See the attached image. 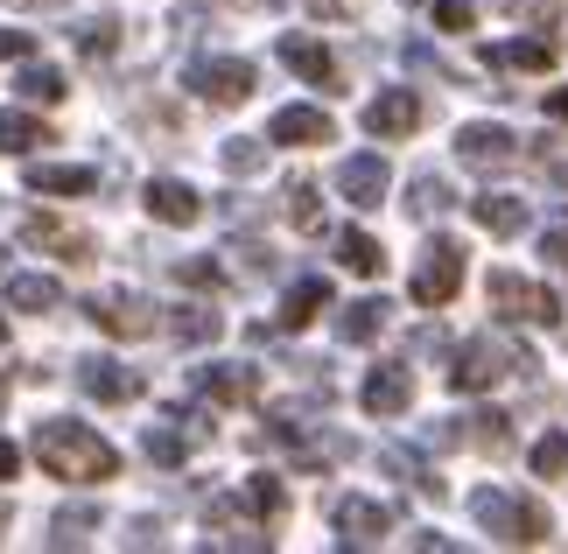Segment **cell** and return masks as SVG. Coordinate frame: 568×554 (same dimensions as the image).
<instances>
[{
  "mask_svg": "<svg viewBox=\"0 0 568 554\" xmlns=\"http://www.w3.org/2000/svg\"><path fill=\"white\" fill-rule=\"evenodd\" d=\"M29 450L36 463L50 477L63 484H105V477H120V450L105 442L99 429H84V421L71 414H50V421H36V435H29Z\"/></svg>",
  "mask_w": 568,
  "mask_h": 554,
  "instance_id": "cell-1",
  "label": "cell"
},
{
  "mask_svg": "<svg viewBox=\"0 0 568 554\" xmlns=\"http://www.w3.org/2000/svg\"><path fill=\"white\" fill-rule=\"evenodd\" d=\"M470 513H477V526H485L491 541H506V547H540L555 534L548 505L527 498V492H498V484H485V492L470 498Z\"/></svg>",
  "mask_w": 568,
  "mask_h": 554,
  "instance_id": "cell-2",
  "label": "cell"
},
{
  "mask_svg": "<svg viewBox=\"0 0 568 554\" xmlns=\"http://www.w3.org/2000/svg\"><path fill=\"white\" fill-rule=\"evenodd\" d=\"M485 302H491L506 323H534V330H555V323H561V302H555V288H540V281L513 274V268H498V274L485 281Z\"/></svg>",
  "mask_w": 568,
  "mask_h": 554,
  "instance_id": "cell-3",
  "label": "cell"
},
{
  "mask_svg": "<svg viewBox=\"0 0 568 554\" xmlns=\"http://www.w3.org/2000/svg\"><path fill=\"white\" fill-rule=\"evenodd\" d=\"M84 316H92L105 338H126V344H134V338H155V330L169 323L148 295H134V288H99V295L84 302Z\"/></svg>",
  "mask_w": 568,
  "mask_h": 554,
  "instance_id": "cell-4",
  "label": "cell"
},
{
  "mask_svg": "<svg viewBox=\"0 0 568 554\" xmlns=\"http://www.w3.org/2000/svg\"><path fill=\"white\" fill-rule=\"evenodd\" d=\"M513 365H534V359L513 351V344H498V338H470L464 351H456V365H449V386L456 393H485L491 380H506Z\"/></svg>",
  "mask_w": 568,
  "mask_h": 554,
  "instance_id": "cell-5",
  "label": "cell"
},
{
  "mask_svg": "<svg viewBox=\"0 0 568 554\" xmlns=\"http://www.w3.org/2000/svg\"><path fill=\"white\" fill-rule=\"evenodd\" d=\"M253 84H260V71H253L246 57H204V63H190V92L204 99V105H246Z\"/></svg>",
  "mask_w": 568,
  "mask_h": 554,
  "instance_id": "cell-6",
  "label": "cell"
},
{
  "mask_svg": "<svg viewBox=\"0 0 568 554\" xmlns=\"http://www.w3.org/2000/svg\"><path fill=\"white\" fill-rule=\"evenodd\" d=\"M456 288H464V246H456V239L422 246V260H414V302H422V309H443Z\"/></svg>",
  "mask_w": 568,
  "mask_h": 554,
  "instance_id": "cell-7",
  "label": "cell"
},
{
  "mask_svg": "<svg viewBox=\"0 0 568 554\" xmlns=\"http://www.w3.org/2000/svg\"><path fill=\"white\" fill-rule=\"evenodd\" d=\"M393 190V169L386 154H352V162H337V197L358 211H379V197Z\"/></svg>",
  "mask_w": 568,
  "mask_h": 554,
  "instance_id": "cell-8",
  "label": "cell"
},
{
  "mask_svg": "<svg viewBox=\"0 0 568 554\" xmlns=\"http://www.w3.org/2000/svg\"><path fill=\"white\" fill-rule=\"evenodd\" d=\"M393 534V505L379 498H337V547H379Z\"/></svg>",
  "mask_w": 568,
  "mask_h": 554,
  "instance_id": "cell-9",
  "label": "cell"
},
{
  "mask_svg": "<svg viewBox=\"0 0 568 554\" xmlns=\"http://www.w3.org/2000/svg\"><path fill=\"white\" fill-rule=\"evenodd\" d=\"M141 204H148V218H155V225H196V218H204V197H196L183 175H155V183L141 190Z\"/></svg>",
  "mask_w": 568,
  "mask_h": 554,
  "instance_id": "cell-10",
  "label": "cell"
},
{
  "mask_svg": "<svg viewBox=\"0 0 568 554\" xmlns=\"http://www.w3.org/2000/svg\"><path fill=\"white\" fill-rule=\"evenodd\" d=\"M456 154H464L470 169H506L513 154H519V134H513V127H498V120H470L464 134H456Z\"/></svg>",
  "mask_w": 568,
  "mask_h": 554,
  "instance_id": "cell-11",
  "label": "cell"
},
{
  "mask_svg": "<svg viewBox=\"0 0 568 554\" xmlns=\"http://www.w3.org/2000/svg\"><path fill=\"white\" fill-rule=\"evenodd\" d=\"M274 57L288 63L302 84H316V92H337V57L323 50L316 36H281V42H274Z\"/></svg>",
  "mask_w": 568,
  "mask_h": 554,
  "instance_id": "cell-12",
  "label": "cell"
},
{
  "mask_svg": "<svg viewBox=\"0 0 568 554\" xmlns=\"http://www.w3.org/2000/svg\"><path fill=\"white\" fill-rule=\"evenodd\" d=\"M358 401H365V414H379V421L407 414L414 407V372L407 365H373V372H365V386H358Z\"/></svg>",
  "mask_w": 568,
  "mask_h": 554,
  "instance_id": "cell-13",
  "label": "cell"
},
{
  "mask_svg": "<svg viewBox=\"0 0 568 554\" xmlns=\"http://www.w3.org/2000/svg\"><path fill=\"white\" fill-rule=\"evenodd\" d=\"M365 127H373L379 141H407L414 127H422V92H407V84H393V92H379L373 105H365Z\"/></svg>",
  "mask_w": 568,
  "mask_h": 554,
  "instance_id": "cell-14",
  "label": "cell"
},
{
  "mask_svg": "<svg viewBox=\"0 0 568 554\" xmlns=\"http://www.w3.org/2000/svg\"><path fill=\"white\" fill-rule=\"evenodd\" d=\"M21 232H29V246L57 253V260H71V268H78V260H92V253H99V246H92V232H84V225H63V218H50V211H36V218H29Z\"/></svg>",
  "mask_w": 568,
  "mask_h": 554,
  "instance_id": "cell-15",
  "label": "cell"
},
{
  "mask_svg": "<svg viewBox=\"0 0 568 554\" xmlns=\"http://www.w3.org/2000/svg\"><path fill=\"white\" fill-rule=\"evenodd\" d=\"M78 386L92 393V401L120 407V401H134V393H141V372L120 365V359H84V365H78Z\"/></svg>",
  "mask_w": 568,
  "mask_h": 554,
  "instance_id": "cell-16",
  "label": "cell"
},
{
  "mask_svg": "<svg viewBox=\"0 0 568 554\" xmlns=\"http://www.w3.org/2000/svg\"><path fill=\"white\" fill-rule=\"evenodd\" d=\"M267 141H281V148H316V141H331V120H323V105H281V113L267 120Z\"/></svg>",
  "mask_w": 568,
  "mask_h": 554,
  "instance_id": "cell-17",
  "label": "cell"
},
{
  "mask_svg": "<svg viewBox=\"0 0 568 554\" xmlns=\"http://www.w3.org/2000/svg\"><path fill=\"white\" fill-rule=\"evenodd\" d=\"M29 190H36V197H84V190H99V169H78V162H36V169H29Z\"/></svg>",
  "mask_w": 568,
  "mask_h": 554,
  "instance_id": "cell-18",
  "label": "cell"
},
{
  "mask_svg": "<svg viewBox=\"0 0 568 554\" xmlns=\"http://www.w3.org/2000/svg\"><path fill=\"white\" fill-rule=\"evenodd\" d=\"M470 211H477V225H485L491 239H519V232H527V204H519L513 190H485Z\"/></svg>",
  "mask_w": 568,
  "mask_h": 554,
  "instance_id": "cell-19",
  "label": "cell"
},
{
  "mask_svg": "<svg viewBox=\"0 0 568 554\" xmlns=\"http://www.w3.org/2000/svg\"><path fill=\"white\" fill-rule=\"evenodd\" d=\"M196 386H204L211 401L239 407V401H253V393H260V372L253 365H204V372H196Z\"/></svg>",
  "mask_w": 568,
  "mask_h": 554,
  "instance_id": "cell-20",
  "label": "cell"
},
{
  "mask_svg": "<svg viewBox=\"0 0 568 554\" xmlns=\"http://www.w3.org/2000/svg\"><path fill=\"white\" fill-rule=\"evenodd\" d=\"M57 302H63L57 274H8V309H21V316H50Z\"/></svg>",
  "mask_w": 568,
  "mask_h": 554,
  "instance_id": "cell-21",
  "label": "cell"
},
{
  "mask_svg": "<svg viewBox=\"0 0 568 554\" xmlns=\"http://www.w3.org/2000/svg\"><path fill=\"white\" fill-rule=\"evenodd\" d=\"M323 309H331V281H295L281 295V330H310Z\"/></svg>",
  "mask_w": 568,
  "mask_h": 554,
  "instance_id": "cell-22",
  "label": "cell"
},
{
  "mask_svg": "<svg viewBox=\"0 0 568 554\" xmlns=\"http://www.w3.org/2000/svg\"><path fill=\"white\" fill-rule=\"evenodd\" d=\"M386 295H365V302H344V316H337V338L344 344H373L379 330H386Z\"/></svg>",
  "mask_w": 568,
  "mask_h": 554,
  "instance_id": "cell-23",
  "label": "cell"
},
{
  "mask_svg": "<svg viewBox=\"0 0 568 554\" xmlns=\"http://www.w3.org/2000/svg\"><path fill=\"white\" fill-rule=\"evenodd\" d=\"M281 197H288V225L295 232H323V190L310 183V175H288Z\"/></svg>",
  "mask_w": 568,
  "mask_h": 554,
  "instance_id": "cell-24",
  "label": "cell"
},
{
  "mask_svg": "<svg viewBox=\"0 0 568 554\" xmlns=\"http://www.w3.org/2000/svg\"><path fill=\"white\" fill-rule=\"evenodd\" d=\"M14 92L29 99V105H57L63 92H71V84H63V71H57V63H29V57H21V78H14Z\"/></svg>",
  "mask_w": 568,
  "mask_h": 554,
  "instance_id": "cell-25",
  "label": "cell"
},
{
  "mask_svg": "<svg viewBox=\"0 0 568 554\" xmlns=\"http://www.w3.org/2000/svg\"><path fill=\"white\" fill-rule=\"evenodd\" d=\"M71 42H78V57H84V63H99V57H113V50H120V21H113V14H99V21H71Z\"/></svg>",
  "mask_w": 568,
  "mask_h": 554,
  "instance_id": "cell-26",
  "label": "cell"
},
{
  "mask_svg": "<svg viewBox=\"0 0 568 554\" xmlns=\"http://www.w3.org/2000/svg\"><path fill=\"white\" fill-rule=\"evenodd\" d=\"M169 330H176V338H183V344H211V338H217V330H225V316H217V309H211V302H183V309H176V316H169Z\"/></svg>",
  "mask_w": 568,
  "mask_h": 554,
  "instance_id": "cell-27",
  "label": "cell"
},
{
  "mask_svg": "<svg viewBox=\"0 0 568 554\" xmlns=\"http://www.w3.org/2000/svg\"><path fill=\"white\" fill-rule=\"evenodd\" d=\"M337 260H344V268H352V274H379L386 268V253H379V239L373 232H337Z\"/></svg>",
  "mask_w": 568,
  "mask_h": 554,
  "instance_id": "cell-28",
  "label": "cell"
},
{
  "mask_svg": "<svg viewBox=\"0 0 568 554\" xmlns=\"http://www.w3.org/2000/svg\"><path fill=\"white\" fill-rule=\"evenodd\" d=\"M485 63H513V71H548V63H555V42H548V36H527V42H506V50H491Z\"/></svg>",
  "mask_w": 568,
  "mask_h": 554,
  "instance_id": "cell-29",
  "label": "cell"
},
{
  "mask_svg": "<svg viewBox=\"0 0 568 554\" xmlns=\"http://www.w3.org/2000/svg\"><path fill=\"white\" fill-rule=\"evenodd\" d=\"M449 204H456V190H449L435 169H428V175H414V197H407V211H414V218H443Z\"/></svg>",
  "mask_w": 568,
  "mask_h": 554,
  "instance_id": "cell-30",
  "label": "cell"
},
{
  "mask_svg": "<svg viewBox=\"0 0 568 554\" xmlns=\"http://www.w3.org/2000/svg\"><path fill=\"white\" fill-rule=\"evenodd\" d=\"M379 463H386V471L400 477V484H414V492H435V498H443V477H435L422 456H407V450H379Z\"/></svg>",
  "mask_w": 568,
  "mask_h": 554,
  "instance_id": "cell-31",
  "label": "cell"
},
{
  "mask_svg": "<svg viewBox=\"0 0 568 554\" xmlns=\"http://www.w3.org/2000/svg\"><path fill=\"white\" fill-rule=\"evenodd\" d=\"M99 534V513L92 505H71V513H57V526H50V547H84Z\"/></svg>",
  "mask_w": 568,
  "mask_h": 554,
  "instance_id": "cell-32",
  "label": "cell"
},
{
  "mask_svg": "<svg viewBox=\"0 0 568 554\" xmlns=\"http://www.w3.org/2000/svg\"><path fill=\"white\" fill-rule=\"evenodd\" d=\"M36 141H50V127H42L36 113H0V148L8 154H29Z\"/></svg>",
  "mask_w": 568,
  "mask_h": 554,
  "instance_id": "cell-33",
  "label": "cell"
},
{
  "mask_svg": "<svg viewBox=\"0 0 568 554\" xmlns=\"http://www.w3.org/2000/svg\"><path fill=\"white\" fill-rule=\"evenodd\" d=\"M464 442H470V450H491V456H506V450H513V429H506V414H470Z\"/></svg>",
  "mask_w": 568,
  "mask_h": 554,
  "instance_id": "cell-34",
  "label": "cell"
},
{
  "mask_svg": "<svg viewBox=\"0 0 568 554\" xmlns=\"http://www.w3.org/2000/svg\"><path fill=\"white\" fill-rule=\"evenodd\" d=\"M534 471L540 477H568V429H548L534 442Z\"/></svg>",
  "mask_w": 568,
  "mask_h": 554,
  "instance_id": "cell-35",
  "label": "cell"
},
{
  "mask_svg": "<svg viewBox=\"0 0 568 554\" xmlns=\"http://www.w3.org/2000/svg\"><path fill=\"white\" fill-rule=\"evenodd\" d=\"M217 162H225V169H232V175H253V169H260V162H267V148H260V141H253V134H232V141H225V148H217Z\"/></svg>",
  "mask_w": 568,
  "mask_h": 554,
  "instance_id": "cell-36",
  "label": "cell"
},
{
  "mask_svg": "<svg viewBox=\"0 0 568 554\" xmlns=\"http://www.w3.org/2000/svg\"><path fill=\"white\" fill-rule=\"evenodd\" d=\"M190 429H148V463H183L190 456Z\"/></svg>",
  "mask_w": 568,
  "mask_h": 554,
  "instance_id": "cell-37",
  "label": "cell"
},
{
  "mask_svg": "<svg viewBox=\"0 0 568 554\" xmlns=\"http://www.w3.org/2000/svg\"><path fill=\"white\" fill-rule=\"evenodd\" d=\"M246 505L260 520H281V505H288V492H281V477H246Z\"/></svg>",
  "mask_w": 568,
  "mask_h": 554,
  "instance_id": "cell-38",
  "label": "cell"
},
{
  "mask_svg": "<svg viewBox=\"0 0 568 554\" xmlns=\"http://www.w3.org/2000/svg\"><path fill=\"white\" fill-rule=\"evenodd\" d=\"M435 29L464 36V29H470V0H435Z\"/></svg>",
  "mask_w": 568,
  "mask_h": 554,
  "instance_id": "cell-39",
  "label": "cell"
},
{
  "mask_svg": "<svg viewBox=\"0 0 568 554\" xmlns=\"http://www.w3.org/2000/svg\"><path fill=\"white\" fill-rule=\"evenodd\" d=\"M176 281H190V288H217L225 274H217L211 260H176Z\"/></svg>",
  "mask_w": 568,
  "mask_h": 554,
  "instance_id": "cell-40",
  "label": "cell"
},
{
  "mask_svg": "<svg viewBox=\"0 0 568 554\" xmlns=\"http://www.w3.org/2000/svg\"><path fill=\"white\" fill-rule=\"evenodd\" d=\"M8 57H36V42L21 29H0V63H8Z\"/></svg>",
  "mask_w": 568,
  "mask_h": 554,
  "instance_id": "cell-41",
  "label": "cell"
},
{
  "mask_svg": "<svg viewBox=\"0 0 568 554\" xmlns=\"http://www.w3.org/2000/svg\"><path fill=\"white\" fill-rule=\"evenodd\" d=\"M540 253H548V268L568 274V232H548V239H540Z\"/></svg>",
  "mask_w": 568,
  "mask_h": 554,
  "instance_id": "cell-42",
  "label": "cell"
},
{
  "mask_svg": "<svg viewBox=\"0 0 568 554\" xmlns=\"http://www.w3.org/2000/svg\"><path fill=\"white\" fill-rule=\"evenodd\" d=\"M548 120H568V84H555V92H548Z\"/></svg>",
  "mask_w": 568,
  "mask_h": 554,
  "instance_id": "cell-43",
  "label": "cell"
},
{
  "mask_svg": "<svg viewBox=\"0 0 568 554\" xmlns=\"http://www.w3.org/2000/svg\"><path fill=\"white\" fill-rule=\"evenodd\" d=\"M21 471V450H14V442H0V477H14Z\"/></svg>",
  "mask_w": 568,
  "mask_h": 554,
  "instance_id": "cell-44",
  "label": "cell"
},
{
  "mask_svg": "<svg viewBox=\"0 0 568 554\" xmlns=\"http://www.w3.org/2000/svg\"><path fill=\"white\" fill-rule=\"evenodd\" d=\"M310 8H316V14H344V8H352V0H310Z\"/></svg>",
  "mask_w": 568,
  "mask_h": 554,
  "instance_id": "cell-45",
  "label": "cell"
},
{
  "mask_svg": "<svg viewBox=\"0 0 568 554\" xmlns=\"http://www.w3.org/2000/svg\"><path fill=\"white\" fill-rule=\"evenodd\" d=\"M14 8H57V0H14Z\"/></svg>",
  "mask_w": 568,
  "mask_h": 554,
  "instance_id": "cell-46",
  "label": "cell"
},
{
  "mask_svg": "<svg viewBox=\"0 0 568 554\" xmlns=\"http://www.w3.org/2000/svg\"><path fill=\"white\" fill-rule=\"evenodd\" d=\"M0 344H8V316H0Z\"/></svg>",
  "mask_w": 568,
  "mask_h": 554,
  "instance_id": "cell-47",
  "label": "cell"
},
{
  "mask_svg": "<svg viewBox=\"0 0 568 554\" xmlns=\"http://www.w3.org/2000/svg\"><path fill=\"white\" fill-rule=\"evenodd\" d=\"M0 526H8V498H0Z\"/></svg>",
  "mask_w": 568,
  "mask_h": 554,
  "instance_id": "cell-48",
  "label": "cell"
},
{
  "mask_svg": "<svg viewBox=\"0 0 568 554\" xmlns=\"http://www.w3.org/2000/svg\"><path fill=\"white\" fill-rule=\"evenodd\" d=\"M0 407H8V386H0Z\"/></svg>",
  "mask_w": 568,
  "mask_h": 554,
  "instance_id": "cell-49",
  "label": "cell"
}]
</instances>
